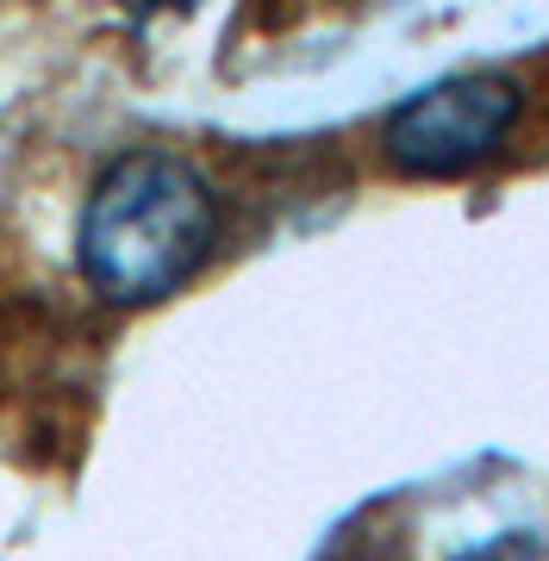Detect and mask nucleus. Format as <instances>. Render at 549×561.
I'll return each mask as SVG.
<instances>
[{
    "instance_id": "nucleus-1",
    "label": "nucleus",
    "mask_w": 549,
    "mask_h": 561,
    "mask_svg": "<svg viewBox=\"0 0 549 561\" xmlns=\"http://www.w3.org/2000/svg\"><path fill=\"white\" fill-rule=\"evenodd\" d=\"M219 201L175 150H125L94 175L76 225L82 280L106 306H157L213 262Z\"/></svg>"
},
{
    "instance_id": "nucleus-2",
    "label": "nucleus",
    "mask_w": 549,
    "mask_h": 561,
    "mask_svg": "<svg viewBox=\"0 0 549 561\" xmlns=\"http://www.w3.org/2000/svg\"><path fill=\"white\" fill-rule=\"evenodd\" d=\"M525 113V81L506 69H462L419 88L381 125V157L407 181H456L512 138Z\"/></svg>"
},
{
    "instance_id": "nucleus-3",
    "label": "nucleus",
    "mask_w": 549,
    "mask_h": 561,
    "mask_svg": "<svg viewBox=\"0 0 549 561\" xmlns=\"http://www.w3.org/2000/svg\"><path fill=\"white\" fill-rule=\"evenodd\" d=\"M456 561H549V542H537V537H493V542H481V549H468V556H456Z\"/></svg>"
},
{
    "instance_id": "nucleus-4",
    "label": "nucleus",
    "mask_w": 549,
    "mask_h": 561,
    "mask_svg": "<svg viewBox=\"0 0 549 561\" xmlns=\"http://www.w3.org/2000/svg\"><path fill=\"white\" fill-rule=\"evenodd\" d=\"M113 7H119L125 20H157V13H187V7H194V0H113Z\"/></svg>"
},
{
    "instance_id": "nucleus-5",
    "label": "nucleus",
    "mask_w": 549,
    "mask_h": 561,
    "mask_svg": "<svg viewBox=\"0 0 549 561\" xmlns=\"http://www.w3.org/2000/svg\"><path fill=\"white\" fill-rule=\"evenodd\" d=\"M325 561H387V542H368L363 530H356V542H331Z\"/></svg>"
}]
</instances>
